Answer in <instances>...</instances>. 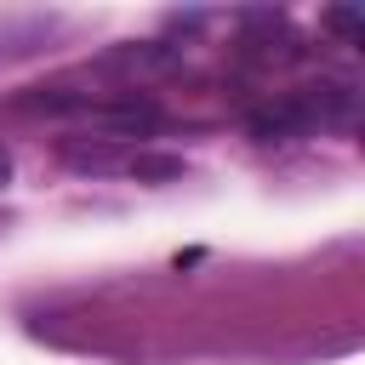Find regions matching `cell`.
Returning <instances> with one entry per match:
<instances>
[{
	"mask_svg": "<svg viewBox=\"0 0 365 365\" xmlns=\"http://www.w3.org/2000/svg\"><path fill=\"white\" fill-rule=\"evenodd\" d=\"M359 114V91L354 86H302L268 108L251 114V137L262 143H279V137H302L314 125H348Z\"/></svg>",
	"mask_w": 365,
	"mask_h": 365,
	"instance_id": "obj_1",
	"label": "cell"
},
{
	"mask_svg": "<svg viewBox=\"0 0 365 365\" xmlns=\"http://www.w3.org/2000/svg\"><path fill=\"white\" fill-rule=\"evenodd\" d=\"M63 165L97 177V171H120L125 154H114V143H103V137H91V143H86V137H68V143H63Z\"/></svg>",
	"mask_w": 365,
	"mask_h": 365,
	"instance_id": "obj_2",
	"label": "cell"
},
{
	"mask_svg": "<svg viewBox=\"0 0 365 365\" xmlns=\"http://www.w3.org/2000/svg\"><path fill=\"white\" fill-rule=\"evenodd\" d=\"M120 171H131L137 182H165V177H182V160L177 154H125Z\"/></svg>",
	"mask_w": 365,
	"mask_h": 365,
	"instance_id": "obj_3",
	"label": "cell"
},
{
	"mask_svg": "<svg viewBox=\"0 0 365 365\" xmlns=\"http://www.w3.org/2000/svg\"><path fill=\"white\" fill-rule=\"evenodd\" d=\"M325 29H336L342 40H365V17L348 11V6H331V11H325Z\"/></svg>",
	"mask_w": 365,
	"mask_h": 365,
	"instance_id": "obj_4",
	"label": "cell"
},
{
	"mask_svg": "<svg viewBox=\"0 0 365 365\" xmlns=\"http://www.w3.org/2000/svg\"><path fill=\"white\" fill-rule=\"evenodd\" d=\"M6 182H11V154L0 148V188H6Z\"/></svg>",
	"mask_w": 365,
	"mask_h": 365,
	"instance_id": "obj_5",
	"label": "cell"
}]
</instances>
